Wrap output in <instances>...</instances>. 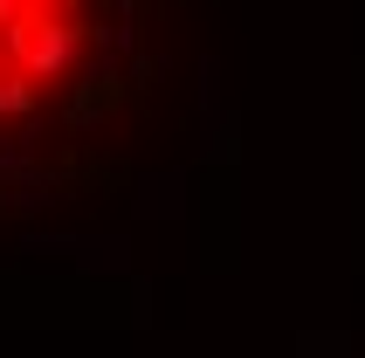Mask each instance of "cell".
Returning <instances> with one entry per match:
<instances>
[{
    "label": "cell",
    "mask_w": 365,
    "mask_h": 358,
    "mask_svg": "<svg viewBox=\"0 0 365 358\" xmlns=\"http://www.w3.org/2000/svg\"><path fill=\"white\" fill-rule=\"evenodd\" d=\"M110 0H0V138L62 118L97 76Z\"/></svg>",
    "instance_id": "1"
}]
</instances>
